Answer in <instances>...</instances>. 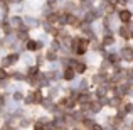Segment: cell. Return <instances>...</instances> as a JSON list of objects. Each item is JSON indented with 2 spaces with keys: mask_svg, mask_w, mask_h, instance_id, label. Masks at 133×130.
I'll list each match as a JSON object with an SVG mask.
<instances>
[{
  "mask_svg": "<svg viewBox=\"0 0 133 130\" xmlns=\"http://www.w3.org/2000/svg\"><path fill=\"white\" fill-rule=\"evenodd\" d=\"M118 17H120L121 22L128 24L131 20V12H130V10H127V9H125V10H120V12H118Z\"/></svg>",
  "mask_w": 133,
  "mask_h": 130,
  "instance_id": "obj_1",
  "label": "cell"
},
{
  "mask_svg": "<svg viewBox=\"0 0 133 130\" xmlns=\"http://www.w3.org/2000/svg\"><path fill=\"white\" fill-rule=\"evenodd\" d=\"M121 58H123L125 61H133V49L131 47H125L123 51H121Z\"/></svg>",
  "mask_w": 133,
  "mask_h": 130,
  "instance_id": "obj_2",
  "label": "cell"
},
{
  "mask_svg": "<svg viewBox=\"0 0 133 130\" xmlns=\"http://www.w3.org/2000/svg\"><path fill=\"white\" fill-rule=\"evenodd\" d=\"M41 91H30L29 96H27V101H41Z\"/></svg>",
  "mask_w": 133,
  "mask_h": 130,
  "instance_id": "obj_3",
  "label": "cell"
},
{
  "mask_svg": "<svg viewBox=\"0 0 133 130\" xmlns=\"http://www.w3.org/2000/svg\"><path fill=\"white\" fill-rule=\"evenodd\" d=\"M74 75H76L74 68H66V71H64V79H68V81H71V79L74 78Z\"/></svg>",
  "mask_w": 133,
  "mask_h": 130,
  "instance_id": "obj_4",
  "label": "cell"
},
{
  "mask_svg": "<svg viewBox=\"0 0 133 130\" xmlns=\"http://www.w3.org/2000/svg\"><path fill=\"white\" fill-rule=\"evenodd\" d=\"M17 59H19V56L17 54H10V56H7L5 59H3V66H9V64H12V63H15Z\"/></svg>",
  "mask_w": 133,
  "mask_h": 130,
  "instance_id": "obj_5",
  "label": "cell"
},
{
  "mask_svg": "<svg viewBox=\"0 0 133 130\" xmlns=\"http://www.w3.org/2000/svg\"><path fill=\"white\" fill-rule=\"evenodd\" d=\"M74 66H76V68H74L76 73H84V71H86V66L81 64V63H78V64H74Z\"/></svg>",
  "mask_w": 133,
  "mask_h": 130,
  "instance_id": "obj_6",
  "label": "cell"
},
{
  "mask_svg": "<svg viewBox=\"0 0 133 130\" xmlns=\"http://www.w3.org/2000/svg\"><path fill=\"white\" fill-rule=\"evenodd\" d=\"M113 36H111V34H110V36H108V34H106V36H104V39H103V44L104 46H108V44H113Z\"/></svg>",
  "mask_w": 133,
  "mask_h": 130,
  "instance_id": "obj_7",
  "label": "cell"
},
{
  "mask_svg": "<svg viewBox=\"0 0 133 130\" xmlns=\"http://www.w3.org/2000/svg\"><path fill=\"white\" fill-rule=\"evenodd\" d=\"M27 49H30V51H36L37 49V42H34V41H27Z\"/></svg>",
  "mask_w": 133,
  "mask_h": 130,
  "instance_id": "obj_8",
  "label": "cell"
},
{
  "mask_svg": "<svg viewBox=\"0 0 133 130\" xmlns=\"http://www.w3.org/2000/svg\"><path fill=\"white\" fill-rule=\"evenodd\" d=\"M120 36H121V37H125V39H130V32H128L127 29H123V27L120 29Z\"/></svg>",
  "mask_w": 133,
  "mask_h": 130,
  "instance_id": "obj_9",
  "label": "cell"
},
{
  "mask_svg": "<svg viewBox=\"0 0 133 130\" xmlns=\"http://www.w3.org/2000/svg\"><path fill=\"white\" fill-rule=\"evenodd\" d=\"M125 112H127V113H130V112H133V105H131V103L125 105Z\"/></svg>",
  "mask_w": 133,
  "mask_h": 130,
  "instance_id": "obj_10",
  "label": "cell"
},
{
  "mask_svg": "<svg viewBox=\"0 0 133 130\" xmlns=\"http://www.w3.org/2000/svg\"><path fill=\"white\" fill-rule=\"evenodd\" d=\"M3 78H7V73H5V69H3V68H0V81H2Z\"/></svg>",
  "mask_w": 133,
  "mask_h": 130,
  "instance_id": "obj_11",
  "label": "cell"
},
{
  "mask_svg": "<svg viewBox=\"0 0 133 130\" xmlns=\"http://www.w3.org/2000/svg\"><path fill=\"white\" fill-rule=\"evenodd\" d=\"M34 130H45L44 125H42V122H37V123H36V128H34Z\"/></svg>",
  "mask_w": 133,
  "mask_h": 130,
  "instance_id": "obj_12",
  "label": "cell"
},
{
  "mask_svg": "<svg viewBox=\"0 0 133 130\" xmlns=\"http://www.w3.org/2000/svg\"><path fill=\"white\" fill-rule=\"evenodd\" d=\"M47 59H51V61H52V59H56V54H54V52H49V54H47Z\"/></svg>",
  "mask_w": 133,
  "mask_h": 130,
  "instance_id": "obj_13",
  "label": "cell"
},
{
  "mask_svg": "<svg viewBox=\"0 0 133 130\" xmlns=\"http://www.w3.org/2000/svg\"><path fill=\"white\" fill-rule=\"evenodd\" d=\"M93 130H103V128H101L99 125H93Z\"/></svg>",
  "mask_w": 133,
  "mask_h": 130,
  "instance_id": "obj_14",
  "label": "cell"
},
{
  "mask_svg": "<svg viewBox=\"0 0 133 130\" xmlns=\"http://www.w3.org/2000/svg\"><path fill=\"white\" fill-rule=\"evenodd\" d=\"M54 2H56V0H47V3H49V5H52Z\"/></svg>",
  "mask_w": 133,
  "mask_h": 130,
  "instance_id": "obj_15",
  "label": "cell"
},
{
  "mask_svg": "<svg viewBox=\"0 0 133 130\" xmlns=\"http://www.w3.org/2000/svg\"><path fill=\"white\" fill-rule=\"evenodd\" d=\"M130 39H133V29H131V32H130Z\"/></svg>",
  "mask_w": 133,
  "mask_h": 130,
  "instance_id": "obj_16",
  "label": "cell"
}]
</instances>
